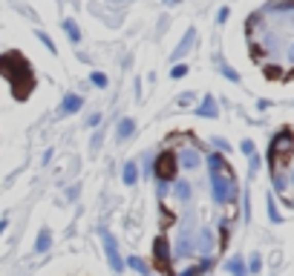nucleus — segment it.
<instances>
[{"label": "nucleus", "mask_w": 294, "mask_h": 276, "mask_svg": "<svg viewBox=\"0 0 294 276\" xmlns=\"http://www.w3.org/2000/svg\"><path fill=\"white\" fill-rule=\"evenodd\" d=\"M248 37L254 44V58L268 75L291 78L294 75V3L277 0L248 21Z\"/></svg>", "instance_id": "1"}, {"label": "nucleus", "mask_w": 294, "mask_h": 276, "mask_svg": "<svg viewBox=\"0 0 294 276\" xmlns=\"http://www.w3.org/2000/svg\"><path fill=\"white\" fill-rule=\"evenodd\" d=\"M208 167H211V182H213V199L219 204H231L236 199V182H234V173L231 167L225 164L222 155H213L208 161Z\"/></svg>", "instance_id": "2"}, {"label": "nucleus", "mask_w": 294, "mask_h": 276, "mask_svg": "<svg viewBox=\"0 0 294 276\" xmlns=\"http://www.w3.org/2000/svg\"><path fill=\"white\" fill-rule=\"evenodd\" d=\"M104 245H107V256H110V265L116 268V273H121V270H124V262H121V256H118V250H116V242H113L110 236H104Z\"/></svg>", "instance_id": "3"}, {"label": "nucleus", "mask_w": 294, "mask_h": 276, "mask_svg": "<svg viewBox=\"0 0 294 276\" xmlns=\"http://www.w3.org/2000/svg\"><path fill=\"white\" fill-rule=\"evenodd\" d=\"M199 112H202V115H208V118L216 115V104H213V98H205V104L199 107Z\"/></svg>", "instance_id": "4"}, {"label": "nucleus", "mask_w": 294, "mask_h": 276, "mask_svg": "<svg viewBox=\"0 0 294 276\" xmlns=\"http://www.w3.org/2000/svg\"><path fill=\"white\" fill-rule=\"evenodd\" d=\"M75 109H81V98L78 95H72V98L64 101V112H75Z\"/></svg>", "instance_id": "5"}, {"label": "nucleus", "mask_w": 294, "mask_h": 276, "mask_svg": "<svg viewBox=\"0 0 294 276\" xmlns=\"http://www.w3.org/2000/svg\"><path fill=\"white\" fill-rule=\"evenodd\" d=\"M136 175H139V170H136V164L130 161V164L124 167V182L127 184H136Z\"/></svg>", "instance_id": "6"}, {"label": "nucleus", "mask_w": 294, "mask_h": 276, "mask_svg": "<svg viewBox=\"0 0 294 276\" xmlns=\"http://www.w3.org/2000/svg\"><path fill=\"white\" fill-rule=\"evenodd\" d=\"M133 130H136V124H133V121H121V127H118V135H121V138H127Z\"/></svg>", "instance_id": "7"}, {"label": "nucleus", "mask_w": 294, "mask_h": 276, "mask_svg": "<svg viewBox=\"0 0 294 276\" xmlns=\"http://www.w3.org/2000/svg\"><path fill=\"white\" fill-rule=\"evenodd\" d=\"M49 242H52V236L44 230L41 236H38V250H46V247H49Z\"/></svg>", "instance_id": "8"}, {"label": "nucleus", "mask_w": 294, "mask_h": 276, "mask_svg": "<svg viewBox=\"0 0 294 276\" xmlns=\"http://www.w3.org/2000/svg\"><path fill=\"white\" fill-rule=\"evenodd\" d=\"M228 270H231L234 276H243V262H240V259H231V262H228Z\"/></svg>", "instance_id": "9"}, {"label": "nucleus", "mask_w": 294, "mask_h": 276, "mask_svg": "<svg viewBox=\"0 0 294 276\" xmlns=\"http://www.w3.org/2000/svg\"><path fill=\"white\" fill-rule=\"evenodd\" d=\"M64 29L69 32V37H72V41H78V37H81V35H78V29H75V23H72V21H66V23H64Z\"/></svg>", "instance_id": "10"}, {"label": "nucleus", "mask_w": 294, "mask_h": 276, "mask_svg": "<svg viewBox=\"0 0 294 276\" xmlns=\"http://www.w3.org/2000/svg\"><path fill=\"white\" fill-rule=\"evenodd\" d=\"M130 265H133L136 270H139V273H144V276H147V265H144L141 259H136V256H133V259H130Z\"/></svg>", "instance_id": "11"}, {"label": "nucleus", "mask_w": 294, "mask_h": 276, "mask_svg": "<svg viewBox=\"0 0 294 276\" xmlns=\"http://www.w3.org/2000/svg\"><path fill=\"white\" fill-rule=\"evenodd\" d=\"M93 81H96L98 87H104V84H107V78H104V75H98V72H96V75H93Z\"/></svg>", "instance_id": "12"}, {"label": "nucleus", "mask_w": 294, "mask_h": 276, "mask_svg": "<svg viewBox=\"0 0 294 276\" xmlns=\"http://www.w3.org/2000/svg\"><path fill=\"white\" fill-rule=\"evenodd\" d=\"M185 72H188L185 66H173V78H179V75H185Z\"/></svg>", "instance_id": "13"}]
</instances>
